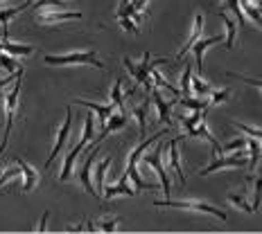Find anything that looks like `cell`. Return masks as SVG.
Returning <instances> with one entry per match:
<instances>
[{"label": "cell", "instance_id": "cell-1", "mask_svg": "<svg viewBox=\"0 0 262 234\" xmlns=\"http://www.w3.org/2000/svg\"><path fill=\"white\" fill-rule=\"evenodd\" d=\"M163 135H167V128L156 131V133L151 135V138L143 140V142H138V146H134V149H131L129 160H127V171H124V176H127L129 180L134 183L138 189H156V185H154V183H145L143 178H140V173H138V160H140V155H143V153H145L147 149H149L151 144H156L158 140L163 138Z\"/></svg>", "mask_w": 262, "mask_h": 234}, {"label": "cell", "instance_id": "cell-2", "mask_svg": "<svg viewBox=\"0 0 262 234\" xmlns=\"http://www.w3.org/2000/svg\"><path fill=\"white\" fill-rule=\"evenodd\" d=\"M93 135H95V122H93V115H86L84 117V131H81V140L73 146V149H70V153L63 158L61 173H59V183L70 180V176H73V169H75V162H77V155L81 153V149H84V146L91 142Z\"/></svg>", "mask_w": 262, "mask_h": 234}, {"label": "cell", "instance_id": "cell-3", "mask_svg": "<svg viewBox=\"0 0 262 234\" xmlns=\"http://www.w3.org/2000/svg\"><path fill=\"white\" fill-rule=\"evenodd\" d=\"M20 86H23V68H20L18 77L14 79V88L5 95V119H7V126H5V138H3V142H0V153H5V149H7V144H9V135H12L14 119H16V113H18Z\"/></svg>", "mask_w": 262, "mask_h": 234}, {"label": "cell", "instance_id": "cell-4", "mask_svg": "<svg viewBox=\"0 0 262 234\" xmlns=\"http://www.w3.org/2000/svg\"><path fill=\"white\" fill-rule=\"evenodd\" d=\"M43 61L48 65H93V68H97V70H104V63L97 59L95 50L68 52V54H46Z\"/></svg>", "mask_w": 262, "mask_h": 234}, {"label": "cell", "instance_id": "cell-5", "mask_svg": "<svg viewBox=\"0 0 262 234\" xmlns=\"http://www.w3.org/2000/svg\"><path fill=\"white\" fill-rule=\"evenodd\" d=\"M156 207H177V210H190V212H201V214H212L215 219H220L222 223L228 221V216L222 210H217L215 205L204 203V200H154Z\"/></svg>", "mask_w": 262, "mask_h": 234}, {"label": "cell", "instance_id": "cell-6", "mask_svg": "<svg viewBox=\"0 0 262 234\" xmlns=\"http://www.w3.org/2000/svg\"><path fill=\"white\" fill-rule=\"evenodd\" d=\"M247 165H249L247 155L228 153L226 158H224L222 153L212 151V162H208V165H206L199 173H201V176H208V173H212V171H220V169H226V167H233V169H242V167H247Z\"/></svg>", "mask_w": 262, "mask_h": 234}, {"label": "cell", "instance_id": "cell-7", "mask_svg": "<svg viewBox=\"0 0 262 234\" xmlns=\"http://www.w3.org/2000/svg\"><path fill=\"white\" fill-rule=\"evenodd\" d=\"M145 162L154 169V173L158 176L165 196H170L172 194V185H170V176H167V171H165V165H163V146H156V151H151L149 155H145Z\"/></svg>", "mask_w": 262, "mask_h": 234}, {"label": "cell", "instance_id": "cell-8", "mask_svg": "<svg viewBox=\"0 0 262 234\" xmlns=\"http://www.w3.org/2000/svg\"><path fill=\"white\" fill-rule=\"evenodd\" d=\"M70 126H73V108H66V119H63V124H61V128H59V133H57V140H54V146H52V153L48 155V160H46V169L54 162V158H57L59 153L63 151V146L66 142H68V135H70Z\"/></svg>", "mask_w": 262, "mask_h": 234}, {"label": "cell", "instance_id": "cell-9", "mask_svg": "<svg viewBox=\"0 0 262 234\" xmlns=\"http://www.w3.org/2000/svg\"><path fill=\"white\" fill-rule=\"evenodd\" d=\"M224 39L226 36L224 34H215V36H210V39H199L192 45V50H194V68H196V74L201 77V72H204V54H206V50L208 47H212V45H217V43H224Z\"/></svg>", "mask_w": 262, "mask_h": 234}, {"label": "cell", "instance_id": "cell-10", "mask_svg": "<svg viewBox=\"0 0 262 234\" xmlns=\"http://www.w3.org/2000/svg\"><path fill=\"white\" fill-rule=\"evenodd\" d=\"M122 61H124V65H127V70H129V74H131V77H134L136 81H138V84L145 88L147 95H149V92L154 90V81H151L149 72H147V70H145V65H143V63H138V65H136V63L129 59V57H124Z\"/></svg>", "mask_w": 262, "mask_h": 234}, {"label": "cell", "instance_id": "cell-11", "mask_svg": "<svg viewBox=\"0 0 262 234\" xmlns=\"http://www.w3.org/2000/svg\"><path fill=\"white\" fill-rule=\"evenodd\" d=\"M97 146H100V144H93V149H91L89 158H86V162H84V165H81V169H79V183L84 185V189H86V192H89L91 196H95V198H97V189H95V183L91 180V167H93V162H95Z\"/></svg>", "mask_w": 262, "mask_h": 234}, {"label": "cell", "instance_id": "cell-12", "mask_svg": "<svg viewBox=\"0 0 262 234\" xmlns=\"http://www.w3.org/2000/svg\"><path fill=\"white\" fill-rule=\"evenodd\" d=\"M16 165L20 167V178H23V185H20V189H23V194H30L32 189L39 185V180H41L39 171H36L32 165H27L25 160H20V158H16Z\"/></svg>", "mask_w": 262, "mask_h": 234}, {"label": "cell", "instance_id": "cell-13", "mask_svg": "<svg viewBox=\"0 0 262 234\" xmlns=\"http://www.w3.org/2000/svg\"><path fill=\"white\" fill-rule=\"evenodd\" d=\"M151 101H154V106L158 111V119H161L163 124H167V126H170V124H172V111H174V106H177V99L165 101L161 97V92H158V88H156V90H151Z\"/></svg>", "mask_w": 262, "mask_h": 234}, {"label": "cell", "instance_id": "cell-14", "mask_svg": "<svg viewBox=\"0 0 262 234\" xmlns=\"http://www.w3.org/2000/svg\"><path fill=\"white\" fill-rule=\"evenodd\" d=\"M127 122H129V115L120 108V113H111V117L104 122V126H102V133L97 135V140H95V144H100L102 140L106 138V135H111L113 131H120L122 126H127Z\"/></svg>", "mask_w": 262, "mask_h": 234}, {"label": "cell", "instance_id": "cell-15", "mask_svg": "<svg viewBox=\"0 0 262 234\" xmlns=\"http://www.w3.org/2000/svg\"><path fill=\"white\" fill-rule=\"evenodd\" d=\"M81 12H41L36 14V23L41 25H59L66 20H79Z\"/></svg>", "mask_w": 262, "mask_h": 234}, {"label": "cell", "instance_id": "cell-16", "mask_svg": "<svg viewBox=\"0 0 262 234\" xmlns=\"http://www.w3.org/2000/svg\"><path fill=\"white\" fill-rule=\"evenodd\" d=\"M185 138V135H179V138H174L170 142V153H167V158H170V167L174 171V176L179 178V183L185 185V176H183V165H181V155H179V144H181V140Z\"/></svg>", "mask_w": 262, "mask_h": 234}, {"label": "cell", "instance_id": "cell-17", "mask_svg": "<svg viewBox=\"0 0 262 234\" xmlns=\"http://www.w3.org/2000/svg\"><path fill=\"white\" fill-rule=\"evenodd\" d=\"M30 7V0H25L23 5H16V7H5L0 9V25H3V39H9V23H12V18H16L20 12H25V9Z\"/></svg>", "mask_w": 262, "mask_h": 234}, {"label": "cell", "instance_id": "cell-18", "mask_svg": "<svg viewBox=\"0 0 262 234\" xmlns=\"http://www.w3.org/2000/svg\"><path fill=\"white\" fill-rule=\"evenodd\" d=\"M201 34H204V14H196V18H194V27H192V34H190V39L185 41V45L181 47V50H179V54H177V61H181L185 54L192 50V45L201 39Z\"/></svg>", "mask_w": 262, "mask_h": 234}, {"label": "cell", "instance_id": "cell-19", "mask_svg": "<svg viewBox=\"0 0 262 234\" xmlns=\"http://www.w3.org/2000/svg\"><path fill=\"white\" fill-rule=\"evenodd\" d=\"M127 180H129V178L122 173V178H120L118 183L104 185V198L111 200V198H116V196H129V198H131V196H136V192L127 185Z\"/></svg>", "mask_w": 262, "mask_h": 234}, {"label": "cell", "instance_id": "cell-20", "mask_svg": "<svg viewBox=\"0 0 262 234\" xmlns=\"http://www.w3.org/2000/svg\"><path fill=\"white\" fill-rule=\"evenodd\" d=\"M75 104L86 106L89 111H93V113H95V117L100 119L102 124H104L106 119L111 117V113L116 111V106H113V104H95V101H89V99H75Z\"/></svg>", "mask_w": 262, "mask_h": 234}, {"label": "cell", "instance_id": "cell-21", "mask_svg": "<svg viewBox=\"0 0 262 234\" xmlns=\"http://www.w3.org/2000/svg\"><path fill=\"white\" fill-rule=\"evenodd\" d=\"M0 50L12 54V57H30L34 54V47L32 45H23V43H12L9 39H3L0 41Z\"/></svg>", "mask_w": 262, "mask_h": 234}, {"label": "cell", "instance_id": "cell-22", "mask_svg": "<svg viewBox=\"0 0 262 234\" xmlns=\"http://www.w3.org/2000/svg\"><path fill=\"white\" fill-rule=\"evenodd\" d=\"M220 18L224 20V27H226V39H224V47L226 50H233V43H235V34H237V23L233 18H228L224 12H220Z\"/></svg>", "mask_w": 262, "mask_h": 234}, {"label": "cell", "instance_id": "cell-23", "mask_svg": "<svg viewBox=\"0 0 262 234\" xmlns=\"http://www.w3.org/2000/svg\"><path fill=\"white\" fill-rule=\"evenodd\" d=\"M111 162H113V158L111 155H106L104 160L97 165V169H95V189H104V183H106V171H108V167H111Z\"/></svg>", "mask_w": 262, "mask_h": 234}, {"label": "cell", "instance_id": "cell-24", "mask_svg": "<svg viewBox=\"0 0 262 234\" xmlns=\"http://www.w3.org/2000/svg\"><path fill=\"white\" fill-rule=\"evenodd\" d=\"M149 101H151V92L147 95V101H143L140 106L134 108V117H136V122H138V126H140V133H145L147 131V108H149Z\"/></svg>", "mask_w": 262, "mask_h": 234}, {"label": "cell", "instance_id": "cell-25", "mask_svg": "<svg viewBox=\"0 0 262 234\" xmlns=\"http://www.w3.org/2000/svg\"><path fill=\"white\" fill-rule=\"evenodd\" d=\"M192 95V61L185 63L183 74H181V97Z\"/></svg>", "mask_w": 262, "mask_h": 234}, {"label": "cell", "instance_id": "cell-26", "mask_svg": "<svg viewBox=\"0 0 262 234\" xmlns=\"http://www.w3.org/2000/svg\"><path fill=\"white\" fill-rule=\"evenodd\" d=\"M249 180L253 183V212H258L262 203V162H260V176H249Z\"/></svg>", "mask_w": 262, "mask_h": 234}, {"label": "cell", "instance_id": "cell-27", "mask_svg": "<svg viewBox=\"0 0 262 234\" xmlns=\"http://www.w3.org/2000/svg\"><path fill=\"white\" fill-rule=\"evenodd\" d=\"M239 5H242V12H244V16H249V18L253 20L255 25L262 27V12H260L258 5H251L249 0H239Z\"/></svg>", "mask_w": 262, "mask_h": 234}, {"label": "cell", "instance_id": "cell-28", "mask_svg": "<svg viewBox=\"0 0 262 234\" xmlns=\"http://www.w3.org/2000/svg\"><path fill=\"white\" fill-rule=\"evenodd\" d=\"M0 68H3L7 74H12V72H18L20 65H18V61H16L12 54H7V52L0 50Z\"/></svg>", "mask_w": 262, "mask_h": 234}, {"label": "cell", "instance_id": "cell-29", "mask_svg": "<svg viewBox=\"0 0 262 234\" xmlns=\"http://www.w3.org/2000/svg\"><path fill=\"white\" fill-rule=\"evenodd\" d=\"M177 104L190 108V111H210V101H204V99H190V97H181V99H177Z\"/></svg>", "mask_w": 262, "mask_h": 234}, {"label": "cell", "instance_id": "cell-30", "mask_svg": "<svg viewBox=\"0 0 262 234\" xmlns=\"http://www.w3.org/2000/svg\"><path fill=\"white\" fill-rule=\"evenodd\" d=\"M206 113H208V111H192V115H183V117H181L183 128H185V131H192L196 124H199L201 119L206 117Z\"/></svg>", "mask_w": 262, "mask_h": 234}, {"label": "cell", "instance_id": "cell-31", "mask_svg": "<svg viewBox=\"0 0 262 234\" xmlns=\"http://www.w3.org/2000/svg\"><path fill=\"white\" fill-rule=\"evenodd\" d=\"M116 18L120 20V25L124 27V32H129V34H138V27H136V23H134V20H131V16H127V14L122 12V7L118 9Z\"/></svg>", "mask_w": 262, "mask_h": 234}, {"label": "cell", "instance_id": "cell-32", "mask_svg": "<svg viewBox=\"0 0 262 234\" xmlns=\"http://www.w3.org/2000/svg\"><path fill=\"white\" fill-rule=\"evenodd\" d=\"M228 203L231 205H235L237 210H242V212H249V214H253V205L249 203L244 196H239V194H231L228 196Z\"/></svg>", "mask_w": 262, "mask_h": 234}, {"label": "cell", "instance_id": "cell-33", "mask_svg": "<svg viewBox=\"0 0 262 234\" xmlns=\"http://www.w3.org/2000/svg\"><path fill=\"white\" fill-rule=\"evenodd\" d=\"M247 149V138H237L233 142H226L224 146H220V153H235V151Z\"/></svg>", "mask_w": 262, "mask_h": 234}, {"label": "cell", "instance_id": "cell-34", "mask_svg": "<svg viewBox=\"0 0 262 234\" xmlns=\"http://www.w3.org/2000/svg\"><path fill=\"white\" fill-rule=\"evenodd\" d=\"M192 92H196L199 97L210 95V92H212V84H208V81H204L201 77H194V79H192Z\"/></svg>", "mask_w": 262, "mask_h": 234}, {"label": "cell", "instance_id": "cell-35", "mask_svg": "<svg viewBox=\"0 0 262 234\" xmlns=\"http://www.w3.org/2000/svg\"><path fill=\"white\" fill-rule=\"evenodd\" d=\"M231 126L239 128L244 135H249V138H258V140H262V128H258V126H249V124H242V122H231Z\"/></svg>", "mask_w": 262, "mask_h": 234}, {"label": "cell", "instance_id": "cell-36", "mask_svg": "<svg viewBox=\"0 0 262 234\" xmlns=\"http://www.w3.org/2000/svg\"><path fill=\"white\" fill-rule=\"evenodd\" d=\"M226 7L231 9L233 14H235V18H237L239 25H247V16H244V12H242V5H239V0H226Z\"/></svg>", "mask_w": 262, "mask_h": 234}, {"label": "cell", "instance_id": "cell-37", "mask_svg": "<svg viewBox=\"0 0 262 234\" xmlns=\"http://www.w3.org/2000/svg\"><path fill=\"white\" fill-rule=\"evenodd\" d=\"M122 81L116 79V84H113V88H111V104L116 106V108H122Z\"/></svg>", "mask_w": 262, "mask_h": 234}, {"label": "cell", "instance_id": "cell-38", "mask_svg": "<svg viewBox=\"0 0 262 234\" xmlns=\"http://www.w3.org/2000/svg\"><path fill=\"white\" fill-rule=\"evenodd\" d=\"M228 97H231V88H224V90H215V88H212V99H208L210 101V108L217 106V104H224Z\"/></svg>", "mask_w": 262, "mask_h": 234}, {"label": "cell", "instance_id": "cell-39", "mask_svg": "<svg viewBox=\"0 0 262 234\" xmlns=\"http://www.w3.org/2000/svg\"><path fill=\"white\" fill-rule=\"evenodd\" d=\"M226 77H233V79H239V81H244V84H251V86H255V88H260L262 90V79H253V77H247V74H239V72H226Z\"/></svg>", "mask_w": 262, "mask_h": 234}, {"label": "cell", "instance_id": "cell-40", "mask_svg": "<svg viewBox=\"0 0 262 234\" xmlns=\"http://www.w3.org/2000/svg\"><path fill=\"white\" fill-rule=\"evenodd\" d=\"M32 9H41V7H66V0H36L34 5H30Z\"/></svg>", "mask_w": 262, "mask_h": 234}, {"label": "cell", "instance_id": "cell-41", "mask_svg": "<svg viewBox=\"0 0 262 234\" xmlns=\"http://www.w3.org/2000/svg\"><path fill=\"white\" fill-rule=\"evenodd\" d=\"M20 176V167L16 165L14 169H7L5 173H0V187H3L5 183H9V180H14V178H18Z\"/></svg>", "mask_w": 262, "mask_h": 234}, {"label": "cell", "instance_id": "cell-42", "mask_svg": "<svg viewBox=\"0 0 262 234\" xmlns=\"http://www.w3.org/2000/svg\"><path fill=\"white\" fill-rule=\"evenodd\" d=\"M118 223H120V219H106V221H100V223H97V225H100V227H97V230H102V232H116L118 230Z\"/></svg>", "mask_w": 262, "mask_h": 234}, {"label": "cell", "instance_id": "cell-43", "mask_svg": "<svg viewBox=\"0 0 262 234\" xmlns=\"http://www.w3.org/2000/svg\"><path fill=\"white\" fill-rule=\"evenodd\" d=\"M18 72H20V70H18ZM18 72H12V74H7V77H5V79H0V90H3V88H7V86L12 84V81H14L16 77H18Z\"/></svg>", "mask_w": 262, "mask_h": 234}, {"label": "cell", "instance_id": "cell-44", "mask_svg": "<svg viewBox=\"0 0 262 234\" xmlns=\"http://www.w3.org/2000/svg\"><path fill=\"white\" fill-rule=\"evenodd\" d=\"M48 216H50V212H46V214H43V219H41V223H39V227H36V232H46V223H48Z\"/></svg>", "mask_w": 262, "mask_h": 234}, {"label": "cell", "instance_id": "cell-45", "mask_svg": "<svg viewBox=\"0 0 262 234\" xmlns=\"http://www.w3.org/2000/svg\"><path fill=\"white\" fill-rule=\"evenodd\" d=\"M122 3H129V0H122Z\"/></svg>", "mask_w": 262, "mask_h": 234}, {"label": "cell", "instance_id": "cell-46", "mask_svg": "<svg viewBox=\"0 0 262 234\" xmlns=\"http://www.w3.org/2000/svg\"><path fill=\"white\" fill-rule=\"evenodd\" d=\"M0 173H3V169H0Z\"/></svg>", "mask_w": 262, "mask_h": 234}]
</instances>
